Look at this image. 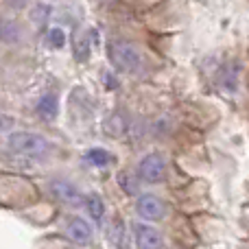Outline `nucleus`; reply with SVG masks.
Segmentation results:
<instances>
[{
	"label": "nucleus",
	"mask_w": 249,
	"mask_h": 249,
	"mask_svg": "<svg viewBox=\"0 0 249 249\" xmlns=\"http://www.w3.org/2000/svg\"><path fill=\"white\" fill-rule=\"evenodd\" d=\"M35 112H37V116L46 123L55 121L57 114H59V101H57V96L53 94V92L44 94L42 99L37 101V105H35Z\"/></svg>",
	"instance_id": "6e6552de"
},
{
	"label": "nucleus",
	"mask_w": 249,
	"mask_h": 249,
	"mask_svg": "<svg viewBox=\"0 0 249 249\" xmlns=\"http://www.w3.org/2000/svg\"><path fill=\"white\" fill-rule=\"evenodd\" d=\"M118 181H121V188L124 190V193L127 195H133V190H136V181L131 179V175H129V173H121V175H118Z\"/></svg>",
	"instance_id": "ddd939ff"
},
{
	"label": "nucleus",
	"mask_w": 249,
	"mask_h": 249,
	"mask_svg": "<svg viewBox=\"0 0 249 249\" xmlns=\"http://www.w3.org/2000/svg\"><path fill=\"white\" fill-rule=\"evenodd\" d=\"M109 59H112L114 68H118L121 72H138L142 66V55L131 42L124 39H112L109 42Z\"/></svg>",
	"instance_id": "f03ea898"
},
{
	"label": "nucleus",
	"mask_w": 249,
	"mask_h": 249,
	"mask_svg": "<svg viewBox=\"0 0 249 249\" xmlns=\"http://www.w3.org/2000/svg\"><path fill=\"white\" fill-rule=\"evenodd\" d=\"M48 42H51L55 48H61V46H64V42H66V33L55 26V29L48 31Z\"/></svg>",
	"instance_id": "f8f14e48"
},
{
	"label": "nucleus",
	"mask_w": 249,
	"mask_h": 249,
	"mask_svg": "<svg viewBox=\"0 0 249 249\" xmlns=\"http://www.w3.org/2000/svg\"><path fill=\"white\" fill-rule=\"evenodd\" d=\"M166 175V162L160 153H146L138 164V177L144 184H158Z\"/></svg>",
	"instance_id": "7ed1b4c3"
},
{
	"label": "nucleus",
	"mask_w": 249,
	"mask_h": 249,
	"mask_svg": "<svg viewBox=\"0 0 249 249\" xmlns=\"http://www.w3.org/2000/svg\"><path fill=\"white\" fill-rule=\"evenodd\" d=\"M4 2H7L11 9H16V11H20V9H24L26 4H29V0H4Z\"/></svg>",
	"instance_id": "2eb2a0df"
},
{
	"label": "nucleus",
	"mask_w": 249,
	"mask_h": 249,
	"mask_svg": "<svg viewBox=\"0 0 249 249\" xmlns=\"http://www.w3.org/2000/svg\"><path fill=\"white\" fill-rule=\"evenodd\" d=\"M7 146L11 153L22 158H39L51 151V142L46 138L31 131H11L7 136Z\"/></svg>",
	"instance_id": "f257e3e1"
},
{
	"label": "nucleus",
	"mask_w": 249,
	"mask_h": 249,
	"mask_svg": "<svg viewBox=\"0 0 249 249\" xmlns=\"http://www.w3.org/2000/svg\"><path fill=\"white\" fill-rule=\"evenodd\" d=\"M13 124H16V121H13L11 116H7V114H0V133L11 131Z\"/></svg>",
	"instance_id": "4468645a"
},
{
	"label": "nucleus",
	"mask_w": 249,
	"mask_h": 249,
	"mask_svg": "<svg viewBox=\"0 0 249 249\" xmlns=\"http://www.w3.org/2000/svg\"><path fill=\"white\" fill-rule=\"evenodd\" d=\"M133 241L138 249H162L164 238L151 223H133Z\"/></svg>",
	"instance_id": "423d86ee"
},
{
	"label": "nucleus",
	"mask_w": 249,
	"mask_h": 249,
	"mask_svg": "<svg viewBox=\"0 0 249 249\" xmlns=\"http://www.w3.org/2000/svg\"><path fill=\"white\" fill-rule=\"evenodd\" d=\"M20 39V26L11 20H4L0 18V42L4 44H13Z\"/></svg>",
	"instance_id": "9b49d317"
},
{
	"label": "nucleus",
	"mask_w": 249,
	"mask_h": 249,
	"mask_svg": "<svg viewBox=\"0 0 249 249\" xmlns=\"http://www.w3.org/2000/svg\"><path fill=\"white\" fill-rule=\"evenodd\" d=\"M86 160L92 164V166L105 168V166H109V164L114 162V155L109 153L107 149H103V146H94V149H90L86 153Z\"/></svg>",
	"instance_id": "1a4fd4ad"
},
{
	"label": "nucleus",
	"mask_w": 249,
	"mask_h": 249,
	"mask_svg": "<svg viewBox=\"0 0 249 249\" xmlns=\"http://www.w3.org/2000/svg\"><path fill=\"white\" fill-rule=\"evenodd\" d=\"M66 236H68L74 245H90L94 232H92V225L88 223L86 219L72 216V219L68 221V225H66Z\"/></svg>",
	"instance_id": "0eeeda50"
},
{
	"label": "nucleus",
	"mask_w": 249,
	"mask_h": 249,
	"mask_svg": "<svg viewBox=\"0 0 249 249\" xmlns=\"http://www.w3.org/2000/svg\"><path fill=\"white\" fill-rule=\"evenodd\" d=\"M136 210H138V214H140L144 221H149V223L162 221L164 214H166V206H164V201L153 193L140 195L138 201H136Z\"/></svg>",
	"instance_id": "20e7f679"
},
{
	"label": "nucleus",
	"mask_w": 249,
	"mask_h": 249,
	"mask_svg": "<svg viewBox=\"0 0 249 249\" xmlns=\"http://www.w3.org/2000/svg\"><path fill=\"white\" fill-rule=\"evenodd\" d=\"M83 203H86V208H88V214H90L96 223H101V219H103V214H105L103 199H101L99 195L92 193V195H86V197H83Z\"/></svg>",
	"instance_id": "9d476101"
},
{
	"label": "nucleus",
	"mask_w": 249,
	"mask_h": 249,
	"mask_svg": "<svg viewBox=\"0 0 249 249\" xmlns=\"http://www.w3.org/2000/svg\"><path fill=\"white\" fill-rule=\"evenodd\" d=\"M48 188H51L53 199L59 201V203H66V206H79V203L83 201L81 190H79L70 179H61V177H57V179L51 181Z\"/></svg>",
	"instance_id": "39448f33"
}]
</instances>
